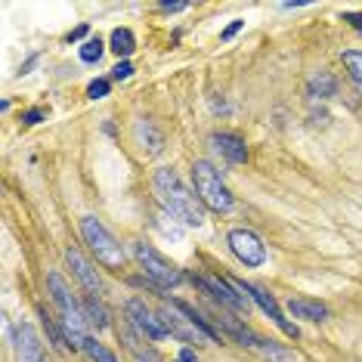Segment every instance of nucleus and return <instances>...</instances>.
Instances as JSON below:
<instances>
[{
    "mask_svg": "<svg viewBox=\"0 0 362 362\" xmlns=\"http://www.w3.org/2000/svg\"><path fill=\"white\" fill-rule=\"evenodd\" d=\"M152 189H155L158 201L164 205V211H168L170 217H177L180 223H186V226H195V229L205 226V205H201V199L189 192V189L183 186V180L170 168L155 170Z\"/></svg>",
    "mask_w": 362,
    "mask_h": 362,
    "instance_id": "f257e3e1",
    "label": "nucleus"
},
{
    "mask_svg": "<svg viewBox=\"0 0 362 362\" xmlns=\"http://www.w3.org/2000/svg\"><path fill=\"white\" fill-rule=\"evenodd\" d=\"M47 285H50L53 304L59 306V322H63L65 341L71 343V350H84V343H87V316H84V306L75 300V294L69 291V285L63 282L59 273L47 275Z\"/></svg>",
    "mask_w": 362,
    "mask_h": 362,
    "instance_id": "f03ea898",
    "label": "nucleus"
},
{
    "mask_svg": "<svg viewBox=\"0 0 362 362\" xmlns=\"http://www.w3.org/2000/svg\"><path fill=\"white\" fill-rule=\"evenodd\" d=\"M192 180H195V192H199L205 207H211V211H217V214L232 211V192L226 189V183L220 180V170H214L211 161H195Z\"/></svg>",
    "mask_w": 362,
    "mask_h": 362,
    "instance_id": "7ed1b4c3",
    "label": "nucleus"
},
{
    "mask_svg": "<svg viewBox=\"0 0 362 362\" xmlns=\"http://www.w3.org/2000/svg\"><path fill=\"white\" fill-rule=\"evenodd\" d=\"M81 236H84V242L90 245V251L96 254L100 263H106V267H112V269L124 267V248H121V242L96 217H81Z\"/></svg>",
    "mask_w": 362,
    "mask_h": 362,
    "instance_id": "20e7f679",
    "label": "nucleus"
},
{
    "mask_svg": "<svg viewBox=\"0 0 362 362\" xmlns=\"http://www.w3.org/2000/svg\"><path fill=\"white\" fill-rule=\"evenodd\" d=\"M133 257H137L139 269L146 273V279L152 282L155 288H177L183 282V273L168 263L155 248H149L146 242H133Z\"/></svg>",
    "mask_w": 362,
    "mask_h": 362,
    "instance_id": "39448f33",
    "label": "nucleus"
},
{
    "mask_svg": "<svg viewBox=\"0 0 362 362\" xmlns=\"http://www.w3.org/2000/svg\"><path fill=\"white\" fill-rule=\"evenodd\" d=\"M192 282L207 294V297L217 300V304H223V306H229V310L245 313V316H248L251 297H245V294L238 291V288L232 285V282H226V279H211V275H192Z\"/></svg>",
    "mask_w": 362,
    "mask_h": 362,
    "instance_id": "423d86ee",
    "label": "nucleus"
},
{
    "mask_svg": "<svg viewBox=\"0 0 362 362\" xmlns=\"http://www.w3.org/2000/svg\"><path fill=\"white\" fill-rule=\"evenodd\" d=\"M124 316H127V322H131L143 337H149V341H161V337H168V328H164L161 316H155V313H152L139 297L127 300V304H124Z\"/></svg>",
    "mask_w": 362,
    "mask_h": 362,
    "instance_id": "0eeeda50",
    "label": "nucleus"
},
{
    "mask_svg": "<svg viewBox=\"0 0 362 362\" xmlns=\"http://www.w3.org/2000/svg\"><path fill=\"white\" fill-rule=\"evenodd\" d=\"M229 248L245 267H263V263H267V245H263L251 229H232L229 232Z\"/></svg>",
    "mask_w": 362,
    "mask_h": 362,
    "instance_id": "6e6552de",
    "label": "nucleus"
},
{
    "mask_svg": "<svg viewBox=\"0 0 362 362\" xmlns=\"http://www.w3.org/2000/svg\"><path fill=\"white\" fill-rule=\"evenodd\" d=\"M232 285H236L238 291L245 294V297H251V300H254V304L260 306V310L267 313V316L273 319V322L279 325V328L285 331L288 337H297V328H294V325L288 322L285 316H282V310H279V304H275V297H273V294H269V291H263V288H257V285H245V282H232Z\"/></svg>",
    "mask_w": 362,
    "mask_h": 362,
    "instance_id": "1a4fd4ad",
    "label": "nucleus"
},
{
    "mask_svg": "<svg viewBox=\"0 0 362 362\" xmlns=\"http://www.w3.org/2000/svg\"><path fill=\"white\" fill-rule=\"evenodd\" d=\"M65 263L71 267V273H75V279L81 282L84 291H87L90 297L100 300L106 288H102V282H100V275H96V269L81 257V251H78V248H69V251H65Z\"/></svg>",
    "mask_w": 362,
    "mask_h": 362,
    "instance_id": "9d476101",
    "label": "nucleus"
},
{
    "mask_svg": "<svg viewBox=\"0 0 362 362\" xmlns=\"http://www.w3.org/2000/svg\"><path fill=\"white\" fill-rule=\"evenodd\" d=\"M16 359L19 362H44V343L34 325H16Z\"/></svg>",
    "mask_w": 362,
    "mask_h": 362,
    "instance_id": "9b49d317",
    "label": "nucleus"
},
{
    "mask_svg": "<svg viewBox=\"0 0 362 362\" xmlns=\"http://www.w3.org/2000/svg\"><path fill=\"white\" fill-rule=\"evenodd\" d=\"M211 143H214V149L226 158V161H232V164L248 161V146H245V139L232 137V133H214Z\"/></svg>",
    "mask_w": 362,
    "mask_h": 362,
    "instance_id": "f8f14e48",
    "label": "nucleus"
},
{
    "mask_svg": "<svg viewBox=\"0 0 362 362\" xmlns=\"http://www.w3.org/2000/svg\"><path fill=\"white\" fill-rule=\"evenodd\" d=\"M306 93H310L313 100H331V96L337 93L335 75H328V71H316V75H310V81H306Z\"/></svg>",
    "mask_w": 362,
    "mask_h": 362,
    "instance_id": "ddd939ff",
    "label": "nucleus"
},
{
    "mask_svg": "<svg viewBox=\"0 0 362 362\" xmlns=\"http://www.w3.org/2000/svg\"><path fill=\"white\" fill-rule=\"evenodd\" d=\"M288 310L294 319H310V322H322L328 316V310L322 304H313V300H288Z\"/></svg>",
    "mask_w": 362,
    "mask_h": 362,
    "instance_id": "4468645a",
    "label": "nucleus"
},
{
    "mask_svg": "<svg viewBox=\"0 0 362 362\" xmlns=\"http://www.w3.org/2000/svg\"><path fill=\"white\" fill-rule=\"evenodd\" d=\"M254 353H260L267 362H294V353H291V350L279 347L275 341H263V337H260V343H257Z\"/></svg>",
    "mask_w": 362,
    "mask_h": 362,
    "instance_id": "2eb2a0df",
    "label": "nucleus"
},
{
    "mask_svg": "<svg viewBox=\"0 0 362 362\" xmlns=\"http://www.w3.org/2000/svg\"><path fill=\"white\" fill-rule=\"evenodd\" d=\"M137 139L139 143H146V139H149V152L152 155H155V152H161V146H164V137L161 133L155 131V124H152V121H137Z\"/></svg>",
    "mask_w": 362,
    "mask_h": 362,
    "instance_id": "dca6fc26",
    "label": "nucleus"
},
{
    "mask_svg": "<svg viewBox=\"0 0 362 362\" xmlns=\"http://www.w3.org/2000/svg\"><path fill=\"white\" fill-rule=\"evenodd\" d=\"M112 50L118 53V56H131V53L137 50V38H133L131 28H115L112 32Z\"/></svg>",
    "mask_w": 362,
    "mask_h": 362,
    "instance_id": "f3484780",
    "label": "nucleus"
},
{
    "mask_svg": "<svg viewBox=\"0 0 362 362\" xmlns=\"http://www.w3.org/2000/svg\"><path fill=\"white\" fill-rule=\"evenodd\" d=\"M84 316H87V322L96 325V328H106V325H109V313L102 310V304L96 297L84 300Z\"/></svg>",
    "mask_w": 362,
    "mask_h": 362,
    "instance_id": "a211bd4d",
    "label": "nucleus"
},
{
    "mask_svg": "<svg viewBox=\"0 0 362 362\" xmlns=\"http://www.w3.org/2000/svg\"><path fill=\"white\" fill-rule=\"evenodd\" d=\"M341 59H343V65H347L350 78H353V81L362 87V53L359 50H347Z\"/></svg>",
    "mask_w": 362,
    "mask_h": 362,
    "instance_id": "6ab92c4d",
    "label": "nucleus"
},
{
    "mask_svg": "<svg viewBox=\"0 0 362 362\" xmlns=\"http://www.w3.org/2000/svg\"><path fill=\"white\" fill-rule=\"evenodd\" d=\"M84 353H87L93 362H118V359H115L112 350H106L102 343H96L93 337H87V343H84Z\"/></svg>",
    "mask_w": 362,
    "mask_h": 362,
    "instance_id": "aec40b11",
    "label": "nucleus"
},
{
    "mask_svg": "<svg viewBox=\"0 0 362 362\" xmlns=\"http://www.w3.org/2000/svg\"><path fill=\"white\" fill-rule=\"evenodd\" d=\"M102 50H106V47H102V41L100 38H90V41H84V44H81V59H84V63H100Z\"/></svg>",
    "mask_w": 362,
    "mask_h": 362,
    "instance_id": "412c9836",
    "label": "nucleus"
},
{
    "mask_svg": "<svg viewBox=\"0 0 362 362\" xmlns=\"http://www.w3.org/2000/svg\"><path fill=\"white\" fill-rule=\"evenodd\" d=\"M131 75H133V65H131V63H118V65L112 69V78H115V81H127Z\"/></svg>",
    "mask_w": 362,
    "mask_h": 362,
    "instance_id": "4be33fe9",
    "label": "nucleus"
},
{
    "mask_svg": "<svg viewBox=\"0 0 362 362\" xmlns=\"http://www.w3.org/2000/svg\"><path fill=\"white\" fill-rule=\"evenodd\" d=\"M87 93H90V100H102L109 93V81H93L87 87Z\"/></svg>",
    "mask_w": 362,
    "mask_h": 362,
    "instance_id": "5701e85b",
    "label": "nucleus"
},
{
    "mask_svg": "<svg viewBox=\"0 0 362 362\" xmlns=\"http://www.w3.org/2000/svg\"><path fill=\"white\" fill-rule=\"evenodd\" d=\"M343 19H347V22H350V25H353V28H356V32H359V34H362V13H347V16H343Z\"/></svg>",
    "mask_w": 362,
    "mask_h": 362,
    "instance_id": "b1692460",
    "label": "nucleus"
},
{
    "mask_svg": "<svg viewBox=\"0 0 362 362\" xmlns=\"http://www.w3.org/2000/svg\"><path fill=\"white\" fill-rule=\"evenodd\" d=\"M242 25H245L242 19H236V22H232V25H229V28H226V32H223V41H229L232 34H236V32H238V28H242Z\"/></svg>",
    "mask_w": 362,
    "mask_h": 362,
    "instance_id": "393cba45",
    "label": "nucleus"
},
{
    "mask_svg": "<svg viewBox=\"0 0 362 362\" xmlns=\"http://www.w3.org/2000/svg\"><path fill=\"white\" fill-rule=\"evenodd\" d=\"M189 3H161V10L164 13H180V10H186Z\"/></svg>",
    "mask_w": 362,
    "mask_h": 362,
    "instance_id": "a878e982",
    "label": "nucleus"
},
{
    "mask_svg": "<svg viewBox=\"0 0 362 362\" xmlns=\"http://www.w3.org/2000/svg\"><path fill=\"white\" fill-rule=\"evenodd\" d=\"M174 362H199V359H195V353H192V350H183V353L177 356Z\"/></svg>",
    "mask_w": 362,
    "mask_h": 362,
    "instance_id": "bb28decb",
    "label": "nucleus"
},
{
    "mask_svg": "<svg viewBox=\"0 0 362 362\" xmlns=\"http://www.w3.org/2000/svg\"><path fill=\"white\" fill-rule=\"evenodd\" d=\"M84 34H87V25H81V28H75V32L69 34V41H81Z\"/></svg>",
    "mask_w": 362,
    "mask_h": 362,
    "instance_id": "cd10ccee",
    "label": "nucleus"
},
{
    "mask_svg": "<svg viewBox=\"0 0 362 362\" xmlns=\"http://www.w3.org/2000/svg\"><path fill=\"white\" fill-rule=\"evenodd\" d=\"M41 121V112H28V124H38Z\"/></svg>",
    "mask_w": 362,
    "mask_h": 362,
    "instance_id": "c85d7f7f",
    "label": "nucleus"
},
{
    "mask_svg": "<svg viewBox=\"0 0 362 362\" xmlns=\"http://www.w3.org/2000/svg\"><path fill=\"white\" fill-rule=\"evenodd\" d=\"M44 362H47V359H44Z\"/></svg>",
    "mask_w": 362,
    "mask_h": 362,
    "instance_id": "c756f323",
    "label": "nucleus"
}]
</instances>
